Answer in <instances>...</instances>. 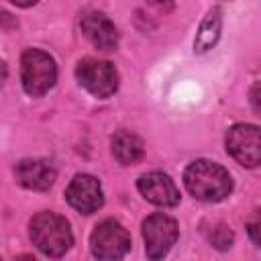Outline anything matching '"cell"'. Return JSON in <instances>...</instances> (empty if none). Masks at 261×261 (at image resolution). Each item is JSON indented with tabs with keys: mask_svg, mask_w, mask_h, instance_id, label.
<instances>
[{
	"mask_svg": "<svg viewBox=\"0 0 261 261\" xmlns=\"http://www.w3.org/2000/svg\"><path fill=\"white\" fill-rule=\"evenodd\" d=\"M184 184L188 192L202 202H220L232 190L230 173L222 165L206 159H198L186 167Z\"/></svg>",
	"mask_w": 261,
	"mask_h": 261,
	"instance_id": "obj_1",
	"label": "cell"
},
{
	"mask_svg": "<svg viewBox=\"0 0 261 261\" xmlns=\"http://www.w3.org/2000/svg\"><path fill=\"white\" fill-rule=\"evenodd\" d=\"M31 241L47 257H61L73 245L67 220L55 212H39L31 220Z\"/></svg>",
	"mask_w": 261,
	"mask_h": 261,
	"instance_id": "obj_2",
	"label": "cell"
},
{
	"mask_svg": "<svg viewBox=\"0 0 261 261\" xmlns=\"http://www.w3.org/2000/svg\"><path fill=\"white\" fill-rule=\"evenodd\" d=\"M20 80L29 96L47 94L57 82V65L53 57L41 49H27L20 59Z\"/></svg>",
	"mask_w": 261,
	"mask_h": 261,
	"instance_id": "obj_3",
	"label": "cell"
},
{
	"mask_svg": "<svg viewBox=\"0 0 261 261\" xmlns=\"http://www.w3.org/2000/svg\"><path fill=\"white\" fill-rule=\"evenodd\" d=\"M90 247L100 261H120L130 249V234L120 222L108 218L92 230Z\"/></svg>",
	"mask_w": 261,
	"mask_h": 261,
	"instance_id": "obj_4",
	"label": "cell"
},
{
	"mask_svg": "<svg viewBox=\"0 0 261 261\" xmlns=\"http://www.w3.org/2000/svg\"><path fill=\"white\" fill-rule=\"evenodd\" d=\"M177 222L165 214H151L143 222L145 255L149 261H161L177 241Z\"/></svg>",
	"mask_w": 261,
	"mask_h": 261,
	"instance_id": "obj_5",
	"label": "cell"
},
{
	"mask_svg": "<svg viewBox=\"0 0 261 261\" xmlns=\"http://www.w3.org/2000/svg\"><path fill=\"white\" fill-rule=\"evenodd\" d=\"M77 82L96 98H108L118 88V73L110 61L86 57L75 67Z\"/></svg>",
	"mask_w": 261,
	"mask_h": 261,
	"instance_id": "obj_6",
	"label": "cell"
},
{
	"mask_svg": "<svg viewBox=\"0 0 261 261\" xmlns=\"http://www.w3.org/2000/svg\"><path fill=\"white\" fill-rule=\"evenodd\" d=\"M226 151L245 167H257L261 161V135L255 124H234L226 133Z\"/></svg>",
	"mask_w": 261,
	"mask_h": 261,
	"instance_id": "obj_7",
	"label": "cell"
},
{
	"mask_svg": "<svg viewBox=\"0 0 261 261\" xmlns=\"http://www.w3.org/2000/svg\"><path fill=\"white\" fill-rule=\"evenodd\" d=\"M65 198H67L69 206L75 208L82 214L96 212L104 202L100 181L94 175H88V173H80L71 179V184L65 190Z\"/></svg>",
	"mask_w": 261,
	"mask_h": 261,
	"instance_id": "obj_8",
	"label": "cell"
},
{
	"mask_svg": "<svg viewBox=\"0 0 261 261\" xmlns=\"http://www.w3.org/2000/svg\"><path fill=\"white\" fill-rule=\"evenodd\" d=\"M137 188L143 194V198L155 206L169 208V206H175L179 202V190L175 188L173 179L167 173H161V171L145 173L139 177Z\"/></svg>",
	"mask_w": 261,
	"mask_h": 261,
	"instance_id": "obj_9",
	"label": "cell"
},
{
	"mask_svg": "<svg viewBox=\"0 0 261 261\" xmlns=\"http://www.w3.org/2000/svg\"><path fill=\"white\" fill-rule=\"evenodd\" d=\"M82 33L88 37V41L102 49V51H112L118 45V31L114 22L102 14V12H86L82 16Z\"/></svg>",
	"mask_w": 261,
	"mask_h": 261,
	"instance_id": "obj_10",
	"label": "cell"
},
{
	"mask_svg": "<svg viewBox=\"0 0 261 261\" xmlns=\"http://www.w3.org/2000/svg\"><path fill=\"white\" fill-rule=\"evenodd\" d=\"M14 175L22 188L43 192L53 186L57 173H55L53 165L45 159H22L20 163H16Z\"/></svg>",
	"mask_w": 261,
	"mask_h": 261,
	"instance_id": "obj_11",
	"label": "cell"
},
{
	"mask_svg": "<svg viewBox=\"0 0 261 261\" xmlns=\"http://www.w3.org/2000/svg\"><path fill=\"white\" fill-rule=\"evenodd\" d=\"M112 155L120 165H133L143 159L145 155V145L143 141L130 133V130H118L112 137Z\"/></svg>",
	"mask_w": 261,
	"mask_h": 261,
	"instance_id": "obj_12",
	"label": "cell"
},
{
	"mask_svg": "<svg viewBox=\"0 0 261 261\" xmlns=\"http://www.w3.org/2000/svg\"><path fill=\"white\" fill-rule=\"evenodd\" d=\"M220 29H222V16H220V8L214 6L212 10H208V14L204 16L196 41H194V51L196 53H206L208 49H212L220 37Z\"/></svg>",
	"mask_w": 261,
	"mask_h": 261,
	"instance_id": "obj_13",
	"label": "cell"
},
{
	"mask_svg": "<svg viewBox=\"0 0 261 261\" xmlns=\"http://www.w3.org/2000/svg\"><path fill=\"white\" fill-rule=\"evenodd\" d=\"M210 243L216 247V249H228L232 245V230L226 226V224H218L212 228L210 232Z\"/></svg>",
	"mask_w": 261,
	"mask_h": 261,
	"instance_id": "obj_14",
	"label": "cell"
},
{
	"mask_svg": "<svg viewBox=\"0 0 261 261\" xmlns=\"http://www.w3.org/2000/svg\"><path fill=\"white\" fill-rule=\"evenodd\" d=\"M257 228H259V222H257V220L249 224V232H251V237H253V243H255V245L259 243V237H257Z\"/></svg>",
	"mask_w": 261,
	"mask_h": 261,
	"instance_id": "obj_15",
	"label": "cell"
},
{
	"mask_svg": "<svg viewBox=\"0 0 261 261\" xmlns=\"http://www.w3.org/2000/svg\"><path fill=\"white\" fill-rule=\"evenodd\" d=\"M6 75H8V69H6V63L0 59V88L4 86V82H6Z\"/></svg>",
	"mask_w": 261,
	"mask_h": 261,
	"instance_id": "obj_16",
	"label": "cell"
},
{
	"mask_svg": "<svg viewBox=\"0 0 261 261\" xmlns=\"http://www.w3.org/2000/svg\"><path fill=\"white\" fill-rule=\"evenodd\" d=\"M16 261H37L35 257H31V255H22V257H18Z\"/></svg>",
	"mask_w": 261,
	"mask_h": 261,
	"instance_id": "obj_17",
	"label": "cell"
}]
</instances>
